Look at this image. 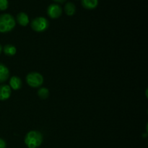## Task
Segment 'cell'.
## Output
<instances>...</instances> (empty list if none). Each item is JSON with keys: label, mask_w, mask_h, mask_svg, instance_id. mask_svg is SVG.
Wrapping results in <instances>:
<instances>
[{"label": "cell", "mask_w": 148, "mask_h": 148, "mask_svg": "<svg viewBox=\"0 0 148 148\" xmlns=\"http://www.w3.org/2000/svg\"><path fill=\"white\" fill-rule=\"evenodd\" d=\"M43 140V137L40 132L31 130L26 134L24 143L27 148H38L41 145Z\"/></svg>", "instance_id": "cell-1"}, {"label": "cell", "mask_w": 148, "mask_h": 148, "mask_svg": "<svg viewBox=\"0 0 148 148\" xmlns=\"http://www.w3.org/2000/svg\"><path fill=\"white\" fill-rule=\"evenodd\" d=\"M16 20L12 14L4 13L0 15V33H7L11 32L15 27Z\"/></svg>", "instance_id": "cell-2"}, {"label": "cell", "mask_w": 148, "mask_h": 148, "mask_svg": "<svg viewBox=\"0 0 148 148\" xmlns=\"http://www.w3.org/2000/svg\"><path fill=\"white\" fill-rule=\"evenodd\" d=\"M26 82L30 88H38L43 84L44 79L41 74L39 72H32L27 75L25 77Z\"/></svg>", "instance_id": "cell-3"}, {"label": "cell", "mask_w": 148, "mask_h": 148, "mask_svg": "<svg viewBox=\"0 0 148 148\" xmlns=\"http://www.w3.org/2000/svg\"><path fill=\"white\" fill-rule=\"evenodd\" d=\"M30 27L32 30L37 33L44 32L49 28V22L46 17H37L33 19L30 23Z\"/></svg>", "instance_id": "cell-4"}, {"label": "cell", "mask_w": 148, "mask_h": 148, "mask_svg": "<svg viewBox=\"0 0 148 148\" xmlns=\"http://www.w3.org/2000/svg\"><path fill=\"white\" fill-rule=\"evenodd\" d=\"M47 14L51 19L59 18L62 14V7L58 4H50L47 8Z\"/></svg>", "instance_id": "cell-5"}, {"label": "cell", "mask_w": 148, "mask_h": 148, "mask_svg": "<svg viewBox=\"0 0 148 148\" xmlns=\"http://www.w3.org/2000/svg\"><path fill=\"white\" fill-rule=\"evenodd\" d=\"M12 95V90L7 85H0V101H4L8 100Z\"/></svg>", "instance_id": "cell-6"}, {"label": "cell", "mask_w": 148, "mask_h": 148, "mask_svg": "<svg viewBox=\"0 0 148 148\" xmlns=\"http://www.w3.org/2000/svg\"><path fill=\"white\" fill-rule=\"evenodd\" d=\"M16 22L18 23L20 25L25 27L27 25L30 23V20H29V17L25 12H20L17 14L16 17Z\"/></svg>", "instance_id": "cell-7"}, {"label": "cell", "mask_w": 148, "mask_h": 148, "mask_svg": "<svg viewBox=\"0 0 148 148\" xmlns=\"http://www.w3.org/2000/svg\"><path fill=\"white\" fill-rule=\"evenodd\" d=\"M10 72L8 68L0 62V83L6 82L10 78Z\"/></svg>", "instance_id": "cell-8"}, {"label": "cell", "mask_w": 148, "mask_h": 148, "mask_svg": "<svg viewBox=\"0 0 148 148\" xmlns=\"http://www.w3.org/2000/svg\"><path fill=\"white\" fill-rule=\"evenodd\" d=\"M22 82L21 79L17 76H12L10 79V88L14 90H18L22 88Z\"/></svg>", "instance_id": "cell-9"}, {"label": "cell", "mask_w": 148, "mask_h": 148, "mask_svg": "<svg viewBox=\"0 0 148 148\" xmlns=\"http://www.w3.org/2000/svg\"><path fill=\"white\" fill-rule=\"evenodd\" d=\"M81 4L86 10H92L98 7V0H81Z\"/></svg>", "instance_id": "cell-10"}, {"label": "cell", "mask_w": 148, "mask_h": 148, "mask_svg": "<svg viewBox=\"0 0 148 148\" xmlns=\"http://www.w3.org/2000/svg\"><path fill=\"white\" fill-rule=\"evenodd\" d=\"M2 51L4 52V54L7 56H12L16 54L17 53V49L15 46L12 44H6L3 47Z\"/></svg>", "instance_id": "cell-11"}, {"label": "cell", "mask_w": 148, "mask_h": 148, "mask_svg": "<svg viewBox=\"0 0 148 148\" xmlns=\"http://www.w3.org/2000/svg\"><path fill=\"white\" fill-rule=\"evenodd\" d=\"M64 12L66 15L73 16L76 12V7H75V4L71 1L66 3L64 6Z\"/></svg>", "instance_id": "cell-12"}, {"label": "cell", "mask_w": 148, "mask_h": 148, "mask_svg": "<svg viewBox=\"0 0 148 148\" xmlns=\"http://www.w3.org/2000/svg\"><path fill=\"white\" fill-rule=\"evenodd\" d=\"M49 90L46 88H40L38 90L37 95L41 100H46L49 96Z\"/></svg>", "instance_id": "cell-13"}, {"label": "cell", "mask_w": 148, "mask_h": 148, "mask_svg": "<svg viewBox=\"0 0 148 148\" xmlns=\"http://www.w3.org/2000/svg\"><path fill=\"white\" fill-rule=\"evenodd\" d=\"M9 7L8 0H0V11H4Z\"/></svg>", "instance_id": "cell-14"}, {"label": "cell", "mask_w": 148, "mask_h": 148, "mask_svg": "<svg viewBox=\"0 0 148 148\" xmlns=\"http://www.w3.org/2000/svg\"><path fill=\"white\" fill-rule=\"evenodd\" d=\"M0 148H7V143L5 140L0 138Z\"/></svg>", "instance_id": "cell-15"}, {"label": "cell", "mask_w": 148, "mask_h": 148, "mask_svg": "<svg viewBox=\"0 0 148 148\" xmlns=\"http://www.w3.org/2000/svg\"><path fill=\"white\" fill-rule=\"evenodd\" d=\"M53 1H55V2L59 3V4H63V3H64L66 0H53Z\"/></svg>", "instance_id": "cell-16"}, {"label": "cell", "mask_w": 148, "mask_h": 148, "mask_svg": "<svg viewBox=\"0 0 148 148\" xmlns=\"http://www.w3.org/2000/svg\"><path fill=\"white\" fill-rule=\"evenodd\" d=\"M2 49H3L2 46H1V45L0 44V54H1V52H2Z\"/></svg>", "instance_id": "cell-17"}]
</instances>
